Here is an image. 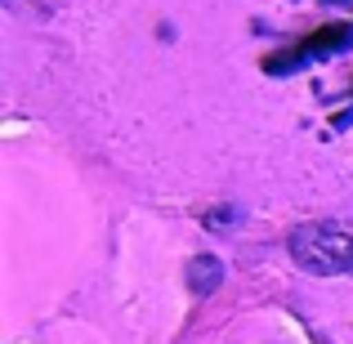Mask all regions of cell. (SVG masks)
<instances>
[{
  "label": "cell",
  "mask_w": 353,
  "mask_h": 344,
  "mask_svg": "<svg viewBox=\"0 0 353 344\" xmlns=\"http://www.w3.org/2000/svg\"><path fill=\"white\" fill-rule=\"evenodd\" d=\"M286 246H291V259L304 273L336 277L353 268V232L340 224H300V228H291Z\"/></svg>",
  "instance_id": "obj_1"
},
{
  "label": "cell",
  "mask_w": 353,
  "mask_h": 344,
  "mask_svg": "<svg viewBox=\"0 0 353 344\" xmlns=\"http://www.w3.org/2000/svg\"><path fill=\"white\" fill-rule=\"evenodd\" d=\"M183 277H188V291L192 295H210L219 282H224V264H219L215 255H197V259H188Z\"/></svg>",
  "instance_id": "obj_2"
}]
</instances>
